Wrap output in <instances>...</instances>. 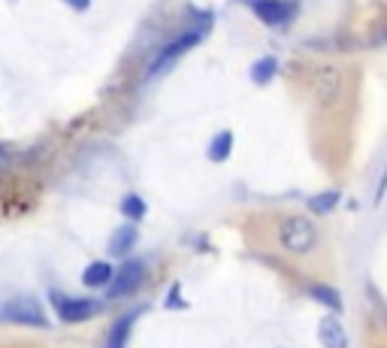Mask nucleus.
Returning <instances> with one entry per match:
<instances>
[{
    "label": "nucleus",
    "instance_id": "20e7f679",
    "mask_svg": "<svg viewBox=\"0 0 387 348\" xmlns=\"http://www.w3.org/2000/svg\"><path fill=\"white\" fill-rule=\"evenodd\" d=\"M49 297L55 303L58 318L67 321V324H79V321H88L100 312V303L88 300V297H64V294H58V291H52Z\"/></svg>",
    "mask_w": 387,
    "mask_h": 348
},
{
    "label": "nucleus",
    "instance_id": "7ed1b4c3",
    "mask_svg": "<svg viewBox=\"0 0 387 348\" xmlns=\"http://www.w3.org/2000/svg\"><path fill=\"white\" fill-rule=\"evenodd\" d=\"M342 85H345V76L336 67H318L312 76V94L321 106H336L342 97Z\"/></svg>",
    "mask_w": 387,
    "mask_h": 348
},
{
    "label": "nucleus",
    "instance_id": "423d86ee",
    "mask_svg": "<svg viewBox=\"0 0 387 348\" xmlns=\"http://www.w3.org/2000/svg\"><path fill=\"white\" fill-rule=\"evenodd\" d=\"M143 276H145V267H143V260H125L121 264V269L116 273V278H112V285H109V300H118V297H127V294H134L139 288V282H143Z\"/></svg>",
    "mask_w": 387,
    "mask_h": 348
},
{
    "label": "nucleus",
    "instance_id": "a211bd4d",
    "mask_svg": "<svg viewBox=\"0 0 387 348\" xmlns=\"http://www.w3.org/2000/svg\"><path fill=\"white\" fill-rule=\"evenodd\" d=\"M64 3H70V6H73V10H76V13H85L88 6H91V0H64Z\"/></svg>",
    "mask_w": 387,
    "mask_h": 348
},
{
    "label": "nucleus",
    "instance_id": "dca6fc26",
    "mask_svg": "<svg viewBox=\"0 0 387 348\" xmlns=\"http://www.w3.org/2000/svg\"><path fill=\"white\" fill-rule=\"evenodd\" d=\"M121 212H125L127 219L139 221V219L145 215V200H143V197H136V194H127L125 200H121Z\"/></svg>",
    "mask_w": 387,
    "mask_h": 348
},
{
    "label": "nucleus",
    "instance_id": "9d476101",
    "mask_svg": "<svg viewBox=\"0 0 387 348\" xmlns=\"http://www.w3.org/2000/svg\"><path fill=\"white\" fill-rule=\"evenodd\" d=\"M112 282V267L106 260H97V264H88L85 273H82V285L88 288H103V285Z\"/></svg>",
    "mask_w": 387,
    "mask_h": 348
},
{
    "label": "nucleus",
    "instance_id": "4468645a",
    "mask_svg": "<svg viewBox=\"0 0 387 348\" xmlns=\"http://www.w3.org/2000/svg\"><path fill=\"white\" fill-rule=\"evenodd\" d=\"M272 76H276V58H260L251 64V82L254 85H267V82H272Z\"/></svg>",
    "mask_w": 387,
    "mask_h": 348
},
{
    "label": "nucleus",
    "instance_id": "f257e3e1",
    "mask_svg": "<svg viewBox=\"0 0 387 348\" xmlns=\"http://www.w3.org/2000/svg\"><path fill=\"white\" fill-rule=\"evenodd\" d=\"M278 239H281V246H285L287 251H294V255H306V251H312L315 242H318V230H315V224L309 219L294 215V219L281 221Z\"/></svg>",
    "mask_w": 387,
    "mask_h": 348
},
{
    "label": "nucleus",
    "instance_id": "6e6552de",
    "mask_svg": "<svg viewBox=\"0 0 387 348\" xmlns=\"http://www.w3.org/2000/svg\"><path fill=\"white\" fill-rule=\"evenodd\" d=\"M318 339L324 348H348V333H345V324H342L339 318H321L318 324Z\"/></svg>",
    "mask_w": 387,
    "mask_h": 348
},
{
    "label": "nucleus",
    "instance_id": "2eb2a0df",
    "mask_svg": "<svg viewBox=\"0 0 387 348\" xmlns=\"http://www.w3.org/2000/svg\"><path fill=\"white\" fill-rule=\"evenodd\" d=\"M339 200H342L339 191H324V194H315L309 200V209H315L318 215H327V212H333V209L339 206Z\"/></svg>",
    "mask_w": 387,
    "mask_h": 348
},
{
    "label": "nucleus",
    "instance_id": "ddd939ff",
    "mask_svg": "<svg viewBox=\"0 0 387 348\" xmlns=\"http://www.w3.org/2000/svg\"><path fill=\"white\" fill-rule=\"evenodd\" d=\"M309 294L321 303V306L339 309V312H342V294H339L336 288H327V285H309Z\"/></svg>",
    "mask_w": 387,
    "mask_h": 348
},
{
    "label": "nucleus",
    "instance_id": "39448f33",
    "mask_svg": "<svg viewBox=\"0 0 387 348\" xmlns=\"http://www.w3.org/2000/svg\"><path fill=\"white\" fill-rule=\"evenodd\" d=\"M206 31H209V24H203V28H194V31H188V33H182L179 40H173L170 46H166V49L161 52V55L155 58V64L148 67V76H161L166 67H173V61H175V58H182L188 49L197 46V42L206 37Z\"/></svg>",
    "mask_w": 387,
    "mask_h": 348
},
{
    "label": "nucleus",
    "instance_id": "f8f14e48",
    "mask_svg": "<svg viewBox=\"0 0 387 348\" xmlns=\"http://www.w3.org/2000/svg\"><path fill=\"white\" fill-rule=\"evenodd\" d=\"M230 149H233V134L230 130H221L215 139H212V145H209V161H215V164H221L230 158Z\"/></svg>",
    "mask_w": 387,
    "mask_h": 348
},
{
    "label": "nucleus",
    "instance_id": "f03ea898",
    "mask_svg": "<svg viewBox=\"0 0 387 348\" xmlns=\"http://www.w3.org/2000/svg\"><path fill=\"white\" fill-rule=\"evenodd\" d=\"M0 321L24 324V327H46L49 324L40 300H33V297H13L10 303H3V306H0Z\"/></svg>",
    "mask_w": 387,
    "mask_h": 348
},
{
    "label": "nucleus",
    "instance_id": "f3484780",
    "mask_svg": "<svg viewBox=\"0 0 387 348\" xmlns=\"http://www.w3.org/2000/svg\"><path fill=\"white\" fill-rule=\"evenodd\" d=\"M166 309H184V300L179 297V285H173V294L166 297Z\"/></svg>",
    "mask_w": 387,
    "mask_h": 348
},
{
    "label": "nucleus",
    "instance_id": "1a4fd4ad",
    "mask_svg": "<svg viewBox=\"0 0 387 348\" xmlns=\"http://www.w3.org/2000/svg\"><path fill=\"white\" fill-rule=\"evenodd\" d=\"M134 246H136V228H134V224H125V228H118L116 233H112V239H109V255H112V258H125Z\"/></svg>",
    "mask_w": 387,
    "mask_h": 348
},
{
    "label": "nucleus",
    "instance_id": "0eeeda50",
    "mask_svg": "<svg viewBox=\"0 0 387 348\" xmlns=\"http://www.w3.org/2000/svg\"><path fill=\"white\" fill-rule=\"evenodd\" d=\"M248 6L258 13L260 22L267 24H285L294 15V6L287 0H248Z\"/></svg>",
    "mask_w": 387,
    "mask_h": 348
},
{
    "label": "nucleus",
    "instance_id": "9b49d317",
    "mask_svg": "<svg viewBox=\"0 0 387 348\" xmlns=\"http://www.w3.org/2000/svg\"><path fill=\"white\" fill-rule=\"evenodd\" d=\"M139 312H127L121 321H116V327H112V333H109V342L106 348H125L127 345V336H130V327H134V321H136Z\"/></svg>",
    "mask_w": 387,
    "mask_h": 348
}]
</instances>
